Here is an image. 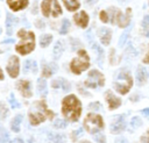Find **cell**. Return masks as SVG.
Masks as SVG:
<instances>
[{
  "instance_id": "9a60e30c",
  "label": "cell",
  "mask_w": 149,
  "mask_h": 143,
  "mask_svg": "<svg viewBox=\"0 0 149 143\" xmlns=\"http://www.w3.org/2000/svg\"><path fill=\"white\" fill-rule=\"evenodd\" d=\"M129 20H130V8H128V9H127V12H126V14H125V15H123L122 13L119 15L116 23H118L120 27H127V26H128V23H129Z\"/></svg>"
},
{
  "instance_id": "ab89813d",
  "label": "cell",
  "mask_w": 149,
  "mask_h": 143,
  "mask_svg": "<svg viewBox=\"0 0 149 143\" xmlns=\"http://www.w3.org/2000/svg\"><path fill=\"white\" fill-rule=\"evenodd\" d=\"M146 135H147V136H142V137H141V141H143V142H149V130L147 131Z\"/></svg>"
},
{
  "instance_id": "d6a6232c",
  "label": "cell",
  "mask_w": 149,
  "mask_h": 143,
  "mask_svg": "<svg viewBox=\"0 0 149 143\" xmlns=\"http://www.w3.org/2000/svg\"><path fill=\"white\" fill-rule=\"evenodd\" d=\"M127 38H128V31H125V33L122 34V36L120 37V42H119V45H120V47H122V45L125 44V42L127 41Z\"/></svg>"
},
{
  "instance_id": "30bf717a",
  "label": "cell",
  "mask_w": 149,
  "mask_h": 143,
  "mask_svg": "<svg viewBox=\"0 0 149 143\" xmlns=\"http://www.w3.org/2000/svg\"><path fill=\"white\" fill-rule=\"evenodd\" d=\"M126 127V122L122 115H116L111 124V130L113 133H120L121 130H123Z\"/></svg>"
},
{
  "instance_id": "9c48e42d",
  "label": "cell",
  "mask_w": 149,
  "mask_h": 143,
  "mask_svg": "<svg viewBox=\"0 0 149 143\" xmlns=\"http://www.w3.org/2000/svg\"><path fill=\"white\" fill-rule=\"evenodd\" d=\"M20 59L16 56H12L9 58V62L7 63V72L10 77L15 78L19 74V67H20Z\"/></svg>"
},
{
  "instance_id": "74e56055",
  "label": "cell",
  "mask_w": 149,
  "mask_h": 143,
  "mask_svg": "<svg viewBox=\"0 0 149 143\" xmlns=\"http://www.w3.org/2000/svg\"><path fill=\"white\" fill-rule=\"evenodd\" d=\"M1 141L2 142H6V141H8V136H7V133L5 131V129H1Z\"/></svg>"
},
{
  "instance_id": "7a4b0ae2",
  "label": "cell",
  "mask_w": 149,
  "mask_h": 143,
  "mask_svg": "<svg viewBox=\"0 0 149 143\" xmlns=\"http://www.w3.org/2000/svg\"><path fill=\"white\" fill-rule=\"evenodd\" d=\"M20 37V43L16 45V51L21 55H27L31 52L35 48V35L31 31H26L23 29L17 31Z\"/></svg>"
},
{
  "instance_id": "2e32d148",
  "label": "cell",
  "mask_w": 149,
  "mask_h": 143,
  "mask_svg": "<svg viewBox=\"0 0 149 143\" xmlns=\"http://www.w3.org/2000/svg\"><path fill=\"white\" fill-rule=\"evenodd\" d=\"M99 33H100L99 35H100V41H101V43L105 44V45H107V44L109 43L111 36H112L111 30H109L108 28H102V29L99 30Z\"/></svg>"
},
{
  "instance_id": "4dcf8cb0",
  "label": "cell",
  "mask_w": 149,
  "mask_h": 143,
  "mask_svg": "<svg viewBox=\"0 0 149 143\" xmlns=\"http://www.w3.org/2000/svg\"><path fill=\"white\" fill-rule=\"evenodd\" d=\"M54 126L56 127V128H65L68 124H66V122L64 121V120H61V119H57L56 121H55V123H54Z\"/></svg>"
},
{
  "instance_id": "d4e9b609",
  "label": "cell",
  "mask_w": 149,
  "mask_h": 143,
  "mask_svg": "<svg viewBox=\"0 0 149 143\" xmlns=\"http://www.w3.org/2000/svg\"><path fill=\"white\" fill-rule=\"evenodd\" d=\"M21 121H22V115H16V116L13 119V121H12V123H10V128H12L13 131H19Z\"/></svg>"
},
{
  "instance_id": "60d3db41",
  "label": "cell",
  "mask_w": 149,
  "mask_h": 143,
  "mask_svg": "<svg viewBox=\"0 0 149 143\" xmlns=\"http://www.w3.org/2000/svg\"><path fill=\"white\" fill-rule=\"evenodd\" d=\"M142 114L146 115L147 117H149V108H144V109H142Z\"/></svg>"
},
{
  "instance_id": "484cf974",
  "label": "cell",
  "mask_w": 149,
  "mask_h": 143,
  "mask_svg": "<svg viewBox=\"0 0 149 143\" xmlns=\"http://www.w3.org/2000/svg\"><path fill=\"white\" fill-rule=\"evenodd\" d=\"M92 48L97 50V53H98V64L99 65H102V60H104V50L95 43L92 44Z\"/></svg>"
},
{
  "instance_id": "52a82bcc",
  "label": "cell",
  "mask_w": 149,
  "mask_h": 143,
  "mask_svg": "<svg viewBox=\"0 0 149 143\" xmlns=\"http://www.w3.org/2000/svg\"><path fill=\"white\" fill-rule=\"evenodd\" d=\"M41 8H42V13L44 16H49L50 14L52 16H59L62 14V9H61V6L58 5V1L57 0H43L42 5H41Z\"/></svg>"
},
{
  "instance_id": "7402d4cb",
  "label": "cell",
  "mask_w": 149,
  "mask_h": 143,
  "mask_svg": "<svg viewBox=\"0 0 149 143\" xmlns=\"http://www.w3.org/2000/svg\"><path fill=\"white\" fill-rule=\"evenodd\" d=\"M63 3L65 5L66 9L68 10H71V12L78 9L79 6H80L79 2H78V0H63Z\"/></svg>"
},
{
  "instance_id": "e0dca14e",
  "label": "cell",
  "mask_w": 149,
  "mask_h": 143,
  "mask_svg": "<svg viewBox=\"0 0 149 143\" xmlns=\"http://www.w3.org/2000/svg\"><path fill=\"white\" fill-rule=\"evenodd\" d=\"M147 78H148V71L144 67H139L136 71V79L139 85H143L147 81Z\"/></svg>"
},
{
  "instance_id": "8fae6325",
  "label": "cell",
  "mask_w": 149,
  "mask_h": 143,
  "mask_svg": "<svg viewBox=\"0 0 149 143\" xmlns=\"http://www.w3.org/2000/svg\"><path fill=\"white\" fill-rule=\"evenodd\" d=\"M16 87H17V90L22 93L23 96H26V98H30V96H31L29 81H27V80H20V81H17Z\"/></svg>"
},
{
  "instance_id": "7bdbcfd3",
  "label": "cell",
  "mask_w": 149,
  "mask_h": 143,
  "mask_svg": "<svg viewBox=\"0 0 149 143\" xmlns=\"http://www.w3.org/2000/svg\"><path fill=\"white\" fill-rule=\"evenodd\" d=\"M143 62H144L146 64H148V63H149V52H148V53H147V56L144 57V59H143Z\"/></svg>"
},
{
  "instance_id": "8d00e7d4",
  "label": "cell",
  "mask_w": 149,
  "mask_h": 143,
  "mask_svg": "<svg viewBox=\"0 0 149 143\" xmlns=\"http://www.w3.org/2000/svg\"><path fill=\"white\" fill-rule=\"evenodd\" d=\"M100 107H101V105H100L99 102H94V103H91L88 108H90V109H93V110H99Z\"/></svg>"
},
{
  "instance_id": "5b68a950",
  "label": "cell",
  "mask_w": 149,
  "mask_h": 143,
  "mask_svg": "<svg viewBox=\"0 0 149 143\" xmlns=\"http://www.w3.org/2000/svg\"><path fill=\"white\" fill-rule=\"evenodd\" d=\"M70 66H71V71L76 74H79L81 71L86 70L90 66V58H88L86 51L85 50H79L77 57L72 59Z\"/></svg>"
},
{
  "instance_id": "4fadbf2b",
  "label": "cell",
  "mask_w": 149,
  "mask_h": 143,
  "mask_svg": "<svg viewBox=\"0 0 149 143\" xmlns=\"http://www.w3.org/2000/svg\"><path fill=\"white\" fill-rule=\"evenodd\" d=\"M106 100H107L108 106H109L111 109H115L121 105V100L118 96H115L111 91L106 92Z\"/></svg>"
},
{
  "instance_id": "e575fe53",
  "label": "cell",
  "mask_w": 149,
  "mask_h": 143,
  "mask_svg": "<svg viewBox=\"0 0 149 143\" xmlns=\"http://www.w3.org/2000/svg\"><path fill=\"white\" fill-rule=\"evenodd\" d=\"M109 59H111V64H116L118 60H115V50H111V53H109Z\"/></svg>"
},
{
  "instance_id": "603a6c76",
  "label": "cell",
  "mask_w": 149,
  "mask_h": 143,
  "mask_svg": "<svg viewBox=\"0 0 149 143\" xmlns=\"http://www.w3.org/2000/svg\"><path fill=\"white\" fill-rule=\"evenodd\" d=\"M63 51H64V47H63L62 41H57L56 44H55V47H54V57H55L56 59L59 58V57L62 56Z\"/></svg>"
},
{
  "instance_id": "4316f807",
  "label": "cell",
  "mask_w": 149,
  "mask_h": 143,
  "mask_svg": "<svg viewBox=\"0 0 149 143\" xmlns=\"http://www.w3.org/2000/svg\"><path fill=\"white\" fill-rule=\"evenodd\" d=\"M52 41V36L51 35H43L42 37H41V40H40V44H41V47H43V48H45V47H48L49 44H50V42Z\"/></svg>"
},
{
  "instance_id": "cb8c5ba5",
  "label": "cell",
  "mask_w": 149,
  "mask_h": 143,
  "mask_svg": "<svg viewBox=\"0 0 149 143\" xmlns=\"http://www.w3.org/2000/svg\"><path fill=\"white\" fill-rule=\"evenodd\" d=\"M16 22H17V19H15L13 15L8 14L7 21H6V26H7V29H8V34H12V29H13V27L15 26Z\"/></svg>"
},
{
  "instance_id": "d6986e66",
  "label": "cell",
  "mask_w": 149,
  "mask_h": 143,
  "mask_svg": "<svg viewBox=\"0 0 149 143\" xmlns=\"http://www.w3.org/2000/svg\"><path fill=\"white\" fill-rule=\"evenodd\" d=\"M23 71L27 73L28 71H31V72H36L37 71V63L34 60V59H27L24 62V65H23Z\"/></svg>"
},
{
  "instance_id": "d590c367",
  "label": "cell",
  "mask_w": 149,
  "mask_h": 143,
  "mask_svg": "<svg viewBox=\"0 0 149 143\" xmlns=\"http://www.w3.org/2000/svg\"><path fill=\"white\" fill-rule=\"evenodd\" d=\"M10 105H12V107H13V108H17V107H20V105L15 101L14 94H10Z\"/></svg>"
},
{
  "instance_id": "44dd1931",
  "label": "cell",
  "mask_w": 149,
  "mask_h": 143,
  "mask_svg": "<svg viewBox=\"0 0 149 143\" xmlns=\"http://www.w3.org/2000/svg\"><path fill=\"white\" fill-rule=\"evenodd\" d=\"M37 91L41 94V96H45L47 95V81L42 78L37 79Z\"/></svg>"
},
{
  "instance_id": "ffe728a7",
  "label": "cell",
  "mask_w": 149,
  "mask_h": 143,
  "mask_svg": "<svg viewBox=\"0 0 149 143\" xmlns=\"http://www.w3.org/2000/svg\"><path fill=\"white\" fill-rule=\"evenodd\" d=\"M56 70H57L56 64H54V63H50V64H47V65L44 64V65H43V71H42V73H43L44 77H50L52 73L56 72Z\"/></svg>"
},
{
  "instance_id": "5bb4252c",
  "label": "cell",
  "mask_w": 149,
  "mask_h": 143,
  "mask_svg": "<svg viewBox=\"0 0 149 143\" xmlns=\"http://www.w3.org/2000/svg\"><path fill=\"white\" fill-rule=\"evenodd\" d=\"M7 3L13 10H21L28 5V0H7Z\"/></svg>"
},
{
  "instance_id": "7c38bea8",
  "label": "cell",
  "mask_w": 149,
  "mask_h": 143,
  "mask_svg": "<svg viewBox=\"0 0 149 143\" xmlns=\"http://www.w3.org/2000/svg\"><path fill=\"white\" fill-rule=\"evenodd\" d=\"M73 20H74V22H76L79 27L85 28V27H87V23H88V15L83 10V12H80V13H78V14H74Z\"/></svg>"
},
{
  "instance_id": "277c9868",
  "label": "cell",
  "mask_w": 149,
  "mask_h": 143,
  "mask_svg": "<svg viewBox=\"0 0 149 143\" xmlns=\"http://www.w3.org/2000/svg\"><path fill=\"white\" fill-rule=\"evenodd\" d=\"M132 85H133V79H132L130 73L126 69L121 70L116 77V80L114 81L115 91L121 93V94H126L130 90Z\"/></svg>"
},
{
  "instance_id": "1f68e13d",
  "label": "cell",
  "mask_w": 149,
  "mask_h": 143,
  "mask_svg": "<svg viewBox=\"0 0 149 143\" xmlns=\"http://www.w3.org/2000/svg\"><path fill=\"white\" fill-rule=\"evenodd\" d=\"M130 123H132V126H133L134 128H137L139 126H141V124H142V122H141V120H140V119H139L137 116H135V117H133V119H132V122H130Z\"/></svg>"
},
{
  "instance_id": "836d02e7",
  "label": "cell",
  "mask_w": 149,
  "mask_h": 143,
  "mask_svg": "<svg viewBox=\"0 0 149 143\" xmlns=\"http://www.w3.org/2000/svg\"><path fill=\"white\" fill-rule=\"evenodd\" d=\"M100 20L102 21V22H107L109 19H108V14H107V12H105V10H102L101 13H100Z\"/></svg>"
},
{
  "instance_id": "8992f818",
  "label": "cell",
  "mask_w": 149,
  "mask_h": 143,
  "mask_svg": "<svg viewBox=\"0 0 149 143\" xmlns=\"http://www.w3.org/2000/svg\"><path fill=\"white\" fill-rule=\"evenodd\" d=\"M84 127L88 133L93 134V133H97L98 130L104 128V121H102L100 115L88 114L86 116V119L84 120Z\"/></svg>"
},
{
  "instance_id": "f1b7e54d",
  "label": "cell",
  "mask_w": 149,
  "mask_h": 143,
  "mask_svg": "<svg viewBox=\"0 0 149 143\" xmlns=\"http://www.w3.org/2000/svg\"><path fill=\"white\" fill-rule=\"evenodd\" d=\"M69 26H70L69 20H64V21L62 22V27H61V29H59V34H62V35L66 34V33H68V29H69Z\"/></svg>"
},
{
  "instance_id": "ac0fdd59",
  "label": "cell",
  "mask_w": 149,
  "mask_h": 143,
  "mask_svg": "<svg viewBox=\"0 0 149 143\" xmlns=\"http://www.w3.org/2000/svg\"><path fill=\"white\" fill-rule=\"evenodd\" d=\"M52 87H54V88H59V87H62L64 91H69V90H70V84H69L65 79L58 78V79H56V80L52 81Z\"/></svg>"
},
{
  "instance_id": "f6af8a7d",
  "label": "cell",
  "mask_w": 149,
  "mask_h": 143,
  "mask_svg": "<svg viewBox=\"0 0 149 143\" xmlns=\"http://www.w3.org/2000/svg\"><path fill=\"white\" fill-rule=\"evenodd\" d=\"M14 142H22V140H21V138H15Z\"/></svg>"
},
{
  "instance_id": "f35d334b",
  "label": "cell",
  "mask_w": 149,
  "mask_h": 143,
  "mask_svg": "<svg viewBox=\"0 0 149 143\" xmlns=\"http://www.w3.org/2000/svg\"><path fill=\"white\" fill-rule=\"evenodd\" d=\"M95 140L99 141V142H104V141H105V137H104L101 134H97V135H95Z\"/></svg>"
},
{
  "instance_id": "b9f144b4",
  "label": "cell",
  "mask_w": 149,
  "mask_h": 143,
  "mask_svg": "<svg viewBox=\"0 0 149 143\" xmlns=\"http://www.w3.org/2000/svg\"><path fill=\"white\" fill-rule=\"evenodd\" d=\"M98 0H85V2L88 5V6H91V5H93L94 2H97Z\"/></svg>"
},
{
  "instance_id": "ba28073f",
  "label": "cell",
  "mask_w": 149,
  "mask_h": 143,
  "mask_svg": "<svg viewBox=\"0 0 149 143\" xmlns=\"http://www.w3.org/2000/svg\"><path fill=\"white\" fill-rule=\"evenodd\" d=\"M105 83L104 80V76L97 71V70H92L88 72V79L85 81V85L87 87H91V88H95L97 86H102Z\"/></svg>"
},
{
  "instance_id": "83f0119b",
  "label": "cell",
  "mask_w": 149,
  "mask_h": 143,
  "mask_svg": "<svg viewBox=\"0 0 149 143\" xmlns=\"http://www.w3.org/2000/svg\"><path fill=\"white\" fill-rule=\"evenodd\" d=\"M142 27H143V31H144L146 36H149V15L143 19Z\"/></svg>"
},
{
  "instance_id": "f546056e",
  "label": "cell",
  "mask_w": 149,
  "mask_h": 143,
  "mask_svg": "<svg viewBox=\"0 0 149 143\" xmlns=\"http://www.w3.org/2000/svg\"><path fill=\"white\" fill-rule=\"evenodd\" d=\"M49 138L54 142H61L63 141V136L61 134H49Z\"/></svg>"
},
{
  "instance_id": "6da1fadb",
  "label": "cell",
  "mask_w": 149,
  "mask_h": 143,
  "mask_svg": "<svg viewBox=\"0 0 149 143\" xmlns=\"http://www.w3.org/2000/svg\"><path fill=\"white\" fill-rule=\"evenodd\" d=\"M81 107L79 100L74 95H68L63 100L62 113L71 121H77L80 116Z\"/></svg>"
},
{
  "instance_id": "3957f363",
  "label": "cell",
  "mask_w": 149,
  "mask_h": 143,
  "mask_svg": "<svg viewBox=\"0 0 149 143\" xmlns=\"http://www.w3.org/2000/svg\"><path fill=\"white\" fill-rule=\"evenodd\" d=\"M47 106L44 101H37L34 102L29 109V120L31 124H38L41 122H43L47 119Z\"/></svg>"
},
{
  "instance_id": "ee69618b",
  "label": "cell",
  "mask_w": 149,
  "mask_h": 143,
  "mask_svg": "<svg viewBox=\"0 0 149 143\" xmlns=\"http://www.w3.org/2000/svg\"><path fill=\"white\" fill-rule=\"evenodd\" d=\"M3 42H5V43H13V42H14V40H13V38H9V40H5Z\"/></svg>"
}]
</instances>
